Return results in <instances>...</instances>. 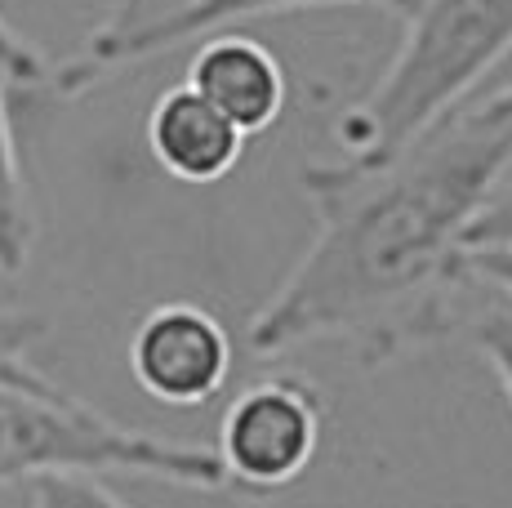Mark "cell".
<instances>
[{
  "label": "cell",
  "mask_w": 512,
  "mask_h": 508,
  "mask_svg": "<svg viewBox=\"0 0 512 508\" xmlns=\"http://www.w3.org/2000/svg\"><path fill=\"white\" fill-rule=\"evenodd\" d=\"M468 250H512V165L504 170V179L495 183V192L486 197L481 214L468 228Z\"/></svg>",
  "instance_id": "obj_14"
},
{
  "label": "cell",
  "mask_w": 512,
  "mask_h": 508,
  "mask_svg": "<svg viewBox=\"0 0 512 508\" xmlns=\"http://www.w3.org/2000/svg\"><path fill=\"white\" fill-rule=\"evenodd\" d=\"M41 473H139L187 491L228 495L214 446L125 428L76 393L45 397L0 388V486H27Z\"/></svg>",
  "instance_id": "obj_3"
},
{
  "label": "cell",
  "mask_w": 512,
  "mask_h": 508,
  "mask_svg": "<svg viewBox=\"0 0 512 508\" xmlns=\"http://www.w3.org/2000/svg\"><path fill=\"white\" fill-rule=\"evenodd\" d=\"M326 428V406L312 379L268 375L245 384L219 419L214 459L228 495L272 500L312 468Z\"/></svg>",
  "instance_id": "obj_4"
},
{
  "label": "cell",
  "mask_w": 512,
  "mask_h": 508,
  "mask_svg": "<svg viewBox=\"0 0 512 508\" xmlns=\"http://www.w3.org/2000/svg\"><path fill=\"white\" fill-rule=\"evenodd\" d=\"M321 5H379L388 9L392 18L406 23L415 14L419 0H192L187 9H179L174 18L156 23L152 32H143L139 41H130L116 58V67H130V63H143L152 54H165L183 41H196V36H210V32H223V27H236L245 18H259V14H290V9H321Z\"/></svg>",
  "instance_id": "obj_8"
},
{
  "label": "cell",
  "mask_w": 512,
  "mask_h": 508,
  "mask_svg": "<svg viewBox=\"0 0 512 508\" xmlns=\"http://www.w3.org/2000/svg\"><path fill=\"white\" fill-rule=\"evenodd\" d=\"M187 85L250 139L281 121L290 81L281 58L245 32H210L187 63Z\"/></svg>",
  "instance_id": "obj_6"
},
{
  "label": "cell",
  "mask_w": 512,
  "mask_h": 508,
  "mask_svg": "<svg viewBox=\"0 0 512 508\" xmlns=\"http://www.w3.org/2000/svg\"><path fill=\"white\" fill-rule=\"evenodd\" d=\"M512 54V0H419L401 50L334 121V170H370L468 103Z\"/></svg>",
  "instance_id": "obj_2"
},
{
  "label": "cell",
  "mask_w": 512,
  "mask_h": 508,
  "mask_svg": "<svg viewBox=\"0 0 512 508\" xmlns=\"http://www.w3.org/2000/svg\"><path fill=\"white\" fill-rule=\"evenodd\" d=\"M27 508H130L103 473H41L27 482Z\"/></svg>",
  "instance_id": "obj_13"
},
{
  "label": "cell",
  "mask_w": 512,
  "mask_h": 508,
  "mask_svg": "<svg viewBox=\"0 0 512 508\" xmlns=\"http://www.w3.org/2000/svg\"><path fill=\"white\" fill-rule=\"evenodd\" d=\"M512 165V85L459 103L370 170L299 174L317 237L245 326L250 357L352 344L366 366L455 339L477 281L464 241Z\"/></svg>",
  "instance_id": "obj_1"
},
{
  "label": "cell",
  "mask_w": 512,
  "mask_h": 508,
  "mask_svg": "<svg viewBox=\"0 0 512 508\" xmlns=\"http://www.w3.org/2000/svg\"><path fill=\"white\" fill-rule=\"evenodd\" d=\"M192 0H112L107 18L94 27V36L81 45L63 67H54L49 85H54L63 99H76V94H90L103 76L116 72V58L130 41H139L143 32H152L156 23L174 18L179 9H187Z\"/></svg>",
  "instance_id": "obj_9"
},
{
  "label": "cell",
  "mask_w": 512,
  "mask_h": 508,
  "mask_svg": "<svg viewBox=\"0 0 512 508\" xmlns=\"http://www.w3.org/2000/svg\"><path fill=\"white\" fill-rule=\"evenodd\" d=\"M455 339H464L472 353L486 361L490 375L499 379V393L512 406V308L499 295H490L486 286H477L464 317H459Z\"/></svg>",
  "instance_id": "obj_11"
},
{
  "label": "cell",
  "mask_w": 512,
  "mask_h": 508,
  "mask_svg": "<svg viewBox=\"0 0 512 508\" xmlns=\"http://www.w3.org/2000/svg\"><path fill=\"white\" fill-rule=\"evenodd\" d=\"M236 370L232 330L210 308L170 299L143 312L130 335V375L161 406H205Z\"/></svg>",
  "instance_id": "obj_5"
},
{
  "label": "cell",
  "mask_w": 512,
  "mask_h": 508,
  "mask_svg": "<svg viewBox=\"0 0 512 508\" xmlns=\"http://www.w3.org/2000/svg\"><path fill=\"white\" fill-rule=\"evenodd\" d=\"M147 152L170 179L210 188L228 179L245 152V134L214 103H205L192 85H174L147 112Z\"/></svg>",
  "instance_id": "obj_7"
},
{
  "label": "cell",
  "mask_w": 512,
  "mask_h": 508,
  "mask_svg": "<svg viewBox=\"0 0 512 508\" xmlns=\"http://www.w3.org/2000/svg\"><path fill=\"white\" fill-rule=\"evenodd\" d=\"M5 76H0V277H18L36 246V210L27 188L23 161H18L14 121H9Z\"/></svg>",
  "instance_id": "obj_10"
},
{
  "label": "cell",
  "mask_w": 512,
  "mask_h": 508,
  "mask_svg": "<svg viewBox=\"0 0 512 508\" xmlns=\"http://www.w3.org/2000/svg\"><path fill=\"white\" fill-rule=\"evenodd\" d=\"M49 335V321L41 312H27L14 304H0V388H23V393H67L63 384L45 375L32 361V348Z\"/></svg>",
  "instance_id": "obj_12"
},
{
  "label": "cell",
  "mask_w": 512,
  "mask_h": 508,
  "mask_svg": "<svg viewBox=\"0 0 512 508\" xmlns=\"http://www.w3.org/2000/svg\"><path fill=\"white\" fill-rule=\"evenodd\" d=\"M0 76L9 85H27V90H41V85H49V76H54L45 54L27 36H18L5 18H0Z\"/></svg>",
  "instance_id": "obj_15"
},
{
  "label": "cell",
  "mask_w": 512,
  "mask_h": 508,
  "mask_svg": "<svg viewBox=\"0 0 512 508\" xmlns=\"http://www.w3.org/2000/svg\"><path fill=\"white\" fill-rule=\"evenodd\" d=\"M464 272L512 308V250H464Z\"/></svg>",
  "instance_id": "obj_16"
}]
</instances>
